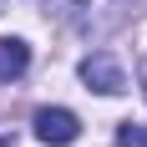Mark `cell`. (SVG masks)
Here are the masks:
<instances>
[{
    "label": "cell",
    "instance_id": "cell-1",
    "mask_svg": "<svg viewBox=\"0 0 147 147\" xmlns=\"http://www.w3.org/2000/svg\"><path fill=\"white\" fill-rule=\"evenodd\" d=\"M137 0H71V20L86 41H107L112 30H122L132 20Z\"/></svg>",
    "mask_w": 147,
    "mask_h": 147
},
{
    "label": "cell",
    "instance_id": "cell-3",
    "mask_svg": "<svg viewBox=\"0 0 147 147\" xmlns=\"http://www.w3.org/2000/svg\"><path fill=\"white\" fill-rule=\"evenodd\" d=\"M36 137L51 147H71L76 137H81V122H76V112H66V107H41L36 112Z\"/></svg>",
    "mask_w": 147,
    "mask_h": 147
},
{
    "label": "cell",
    "instance_id": "cell-2",
    "mask_svg": "<svg viewBox=\"0 0 147 147\" xmlns=\"http://www.w3.org/2000/svg\"><path fill=\"white\" fill-rule=\"evenodd\" d=\"M81 81H86V91H102V96H122L127 91V76H122V66L107 51H91L81 61Z\"/></svg>",
    "mask_w": 147,
    "mask_h": 147
},
{
    "label": "cell",
    "instance_id": "cell-6",
    "mask_svg": "<svg viewBox=\"0 0 147 147\" xmlns=\"http://www.w3.org/2000/svg\"><path fill=\"white\" fill-rule=\"evenodd\" d=\"M0 147H15V137H0Z\"/></svg>",
    "mask_w": 147,
    "mask_h": 147
},
{
    "label": "cell",
    "instance_id": "cell-7",
    "mask_svg": "<svg viewBox=\"0 0 147 147\" xmlns=\"http://www.w3.org/2000/svg\"><path fill=\"white\" fill-rule=\"evenodd\" d=\"M142 91H147V61H142Z\"/></svg>",
    "mask_w": 147,
    "mask_h": 147
},
{
    "label": "cell",
    "instance_id": "cell-4",
    "mask_svg": "<svg viewBox=\"0 0 147 147\" xmlns=\"http://www.w3.org/2000/svg\"><path fill=\"white\" fill-rule=\"evenodd\" d=\"M30 71V46L20 36H0V86H10Z\"/></svg>",
    "mask_w": 147,
    "mask_h": 147
},
{
    "label": "cell",
    "instance_id": "cell-5",
    "mask_svg": "<svg viewBox=\"0 0 147 147\" xmlns=\"http://www.w3.org/2000/svg\"><path fill=\"white\" fill-rule=\"evenodd\" d=\"M117 147H147V127L122 122V127H117Z\"/></svg>",
    "mask_w": 147,
    "mask_h": 147
}]
</instances>
